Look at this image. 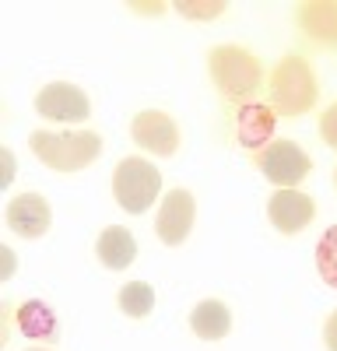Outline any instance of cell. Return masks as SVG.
<instances>
[{"mask_svg": "<svg viewBox=\"0 0 337 351\" xmlns=\"http://www.w3.org/2000/svg\"><path fill=\"white\" fill-rule=\"evenodd\" d=\"M130 137L137 148H145L151 155H176L179 148V123L162 109H145L130 120Z\"/></svg>", "mask_w": 337, "mask_h": 351, "instance_id": "7", "label": "cell"}, {"mask_svg": "<svg viewBox=\"0 0 337 351\" xmlns=\"http://www.w3.org/2000/svg\"><path fill=\"white\" fill-rule=\"evenodd\" d=\"M28 144L36 158L56 172H81L102 155V137L95 130H36Z\"/></svg>", "mask_w": 337, "mask_h": 351, "instance_id": "1", "label": "cell"}, {"mask_svg": "<svg viewBox=\"0 0 337 351\" xmlns=\"http://www.w3.org/2000/svg\"><path fill=\"white\" fill-rule=\"evenodd\" d=\"M334 180H337V172H334Z\"/></svg>", "mask_w": 337, "mask_h": 351, "instance_id": "22", "label": "cell"}, {"mask_svg": "<svg viewBox=\"0 0 337 351\" xmlns=\"http://www.w3.org/2000/svg\"><path fill=\"white\" fill-rule=\"evenodd\" d=\"M267 218L281 236H295V232H302L316 218V204L309 193H302L295 186L292 190H274L271 200H267Z\"/></svg>", "mask_w": 337, "mask_h": 351, "instance_id": "9", "label": "cell"}, {"mask_svg": "<svg viewBox=\"0 0 337 351\" xmlns=\"http://www.w3.org/2000/svg\"><path fill=\"white\" fill-rule=\"evenodd\" d=\"M190 330L201 341H221L232 330V309L225 302H218V299H208L201 306H193L190 309Z\"/></svg>", "mask_w": 337, "mask_h": 351, "instance_id": "14", "label": "cell"}, {"mask_svg": "<svg viewBox=\"0 0 337 351\" xmlns=\"http://www.w3.org/2000/svg\"><path fill=\"white\" fill-rule=\"evenodd\" d=\"M316 271L330 288H337V225H330L316 243Z\"/></svg>", "mask_w": 337, "mask_h": 351, "instance_id": "17", "label": "cell"}, {"mask_svg": "<svg viewBox=\"0 0 337 351\" xmlns=\"http://www.w3.org/2000/svg\"><path fill=\"white\" fill-rule=\"evenodd\" d=\"M49 221H53L49 204L39 193H18L8 204V228L14 232L18 239H39V236H46Z\"/></svg>", "mask_w": 337, "mask_h": 351, "instance_id": "11", "label": "cell"}, {"mask_svg": "<svg viewBox=\"0 0 337 351\" xmlns=\"http://www.w3.org/2000/svg\"><path fill=\"white\" fill-rule=\"evenodd\" d=\"M299 25L305 28L313 39L337 46V4L334 0H316V4H302L299 8Z\"/></svg>", "mask_w": 337, "mask_h": 351, "instance_id": "15", "label": "cell"}, {"mask_svg": "<svg viewBox=\"0 0 337 351\" xmlns=\"http://www.w3.org/2000/svg\"><path fill=\"white\" fill-rule=\"evenodd\" d=\"M320 137H323V141L330 144V148L337 152V102L320 116Z\"/></svg>", "mask_w": 337, "mask_h": 351, "instance_id": "19", "label": "cell"}, {"mask_svg": "<svg viewBox=\"0 0 337 351\" xmlns=\"http://www.w3.org/2000/svg\"><path fill=\"white\" fill-rule=\"evenodd\" d=\"M260 172H264V180L274 183L277 190H292L295 183H302L309 169H313V162H309V155L299 148L295 141H274L267 152H260Z\"/></svg>", "mask_w": 337, "mask_h": 351, "instance_id": "6", "label": "cell"}, {"mask_svg": "<svg viewBox=\"0 0 337 351\" xmlns=\"http://www.w3.org/2000/svg\"><path fill=\"white\" fill-rule=\"evenodd\" d=\"M208 71L218 92L225 99H239V102H249L264 81L260 60L239 46H214L208 53Z\"/></svg>", "mask_w": 337, "mask_h": 351, "instance_id": "2", "label": "cell"}, {"mask_svg": "<svg viewBox=\"0 0 337 351\" xmlns=\"http://www.w3.org/2000/svg\"><path fill=\"white\" fill-rule=\"evenodd\" d=\"M193 218H197V200L190 190H168L162 208H158V218H155V232L165 246H183L190 228H193Z\"/></svg>", "mask_w": 337, "mask_h": 351, "instance_id": "8", "label": "cell"}, {"mask_svg": "<svg viewBox=\"0 0 337 351\" xmlns=\"http://www.w3.org/2000/svg\"><path fill=\"white\" fill-rule=\"evenodd\" d=\"M271 109L281 116H302L316 102V77L302 56H285L271 74Z\"/></svg>", "mask_w": 337, "mask_h": 351, "instance_id": "3", "label": "cell"}, {"mask_svg": "<svg viewBox=\"0 0 337 351\" xmlns=\"http://www.w3.org/2000/svg\"><path fill=\"white\" fill-rule=\"evenodd\" d=\"M116 302H120L123 316H130V319H145V316L155 309V288H151L148 281H127V285L120 288Z\"/></svg>", "mask_w": 337, "mask_h": 351, "instance_id": "16", "label": "cell"}, {"mask_svg": "<svg viewBox=\"0 0 337 351\" xmlns=\"http://www.w3.org/2000/svg\"><path fill=\"white\" fill-rule=\"evenodd\" d=\"M176 11H183V18H214L225 11V4L218 0V4H186V0H179Z\"/></svg>", "mask_w": 337, "mask_h": 351, "instance_id": "18", "label": "cell"}, {"mask_svg": "<svg viewBox=\"0 0 337 351\" xmlns=\"http://www.w3.org/2000/svg\"><path fill=\"white\" fill-rule=\"evenodd\" d=\"M36 112L49 123H84L92 116V102L71 81H49L36 95Z\"/></svg>", "mask_w": 337, "mask_h": 351, "instance_id": "5", "label": "cell"}, {"mask_svg": "<svg viewBox=\"0 0 337 351\" xmlns=\"http://www.w3.org/2000/svg\"><path fill=\"white\" fill-rule=\"evenodd\" d=\"M274 127H277V112L264 102H242L236 116V137L246 152L260 155L274 144Z\"/></svg>", "mask_w": 337, "mask_h": 351, "instance_id": "10", "label": "cell"}, {"mask_svg": "<svg viewBox=\"0 0 337 351\" xmlns=\"http://www.w3.org/2000/svg\"><path fill=\"white\" fill-rule=\"evenodd\" d=\"M28 351H49V348H28Z\"/></svg>", "mask_w": 337, "mask_h": 351, "instance_id": "21", "label": "cell"}, {"mask_svg": "<svg viewBox=\"0 0 337 351\" xmlns=\"http://www.w3.org/2000/svg\"><path fill=\"white\" fill-rule=\"evenodd\" d=\"M323 344H327V351H337V309L327 316V324H323Z\"/></svg>", "mask_w": 337, "mask_h": 351, "instance_id": "20", "label": "cell"}, {"mask_svg": "<svg viewBox=\"0 0 337 351\" xmlns=\"http://www.w3.org/2000/svg\"><path fill=\"white\" fill-rule=\"evenodd\" d=\"M95 256L102 267L109 271H123L134 263L137 256V239H134V232L123 228V225H109L99 232V239H95Z\"/></svg>", "mask_w": 337, "mask_h": 351, "instance_id": "13", "label": "cell"}, {"mask_svg": "<svg viewBox=\"0 0 337 351\" xmlns=\"http://www.w3.org/2000/svg\"><path fill=\"white\" fill-rule=\"evenodd\" d=\"M112 193L127 215L148 211L162 193V172L145 158H123L112 172Z\"/></svg>", "mask_w": 337, "mask_h": 351, "instance_id": "4", "label": "cell"}, {"mask_svg": "<svg viewBox=\"0 0 337 351\" xmlns=\"http://www.w3.org/2000/svg\"><path fill=\"white\" fill-rule=\"evenodd\" d=\"M14 327L28 341H39V344H56V341H60V319H56V313L42 299L18 302L14 306Z\"/></svg>", "mask_w": 337, "mask_h": 351, "instance_id": "12", "label": "cell"}]
</instances>
